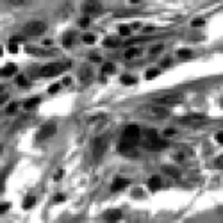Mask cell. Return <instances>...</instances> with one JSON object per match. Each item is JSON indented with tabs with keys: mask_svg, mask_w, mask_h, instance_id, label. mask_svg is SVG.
<instances>
[{
	"mask_svg": "<svg viewBox=\"0 0 223 223\" xmlns=\"http://www.w3.org/2000/svg\"><path fill=\"white\" fill-rule=\"evenodd\" d=\"M143 116H148V118H166L168 116V109L166 107H155V105H145L139 109Z\"/></svg>",
	"mask_w": 223,
	"mask_h": 223,
	"instance_id": "1",
	"label": "cell"
},
{
	"mask_svg": "<svg viewBox=\"0 0 223 223\" xmlns=\"http://www.w3.org/2000/svg\"><path fill=\"white\" fill-rule=\"evenodd\" d=\"M45 31H47V25L40 20L29 21V23L23 27V32H25L27 36H40V34H43Z\"/></svg>",
	"mask_w": 223,
	"mask_h": 223,
	"instance_id": "2",
	"label": "cell"
},
{
	"mask_svg": "<svg viewBox=\"0 0 223 223\" xmlns=\"http://www.w3.org/2000/svg\"><path fill=\"white\" fill-rule=\"evenodd\" d=\"M153 100L159 102L161 105H168V104H177V102L182 100V96L179 93H161V95H155Z\"/></svg>",
	"mask_w": 223,
	"mask_h": 223,
	"instance_id": "3",
	"label": "cell"
},
{
	"mask_svg": "<svg viewBox=\"0 0 223 223\" xmlns=\"http://www.w3.org/2000/svg\"><path fill=\"white\" fill-rule=\"evenodd\" d=\"M123 139H129V141H139L141 139V130H139V127L138 125H129V127H125V130L122 134Z\"/></svg>",
	"mask_w": 223,
	"mask_h": 223,
	"instance_id": "4",
	"label": "cell"
},
{
	"mask_svg": "<svg viewBox=\"0 0 223 223\" xmlns=\"http://www.w3.org/2000/svg\"><path fill=\"white\" fill-rule=\"evenodd\" d=\"M64 68H68V64H57V62H54V64H47L45 68H41V75L43 77H54V75H57V73H61V70Z\"/></svg>",
	"mask_w": 223,
	"mask_h": 223,
	"instance_id": "5",
	"label": "cell"
},
{
	"mask_svg": "<svg viewBox=\"0 0 223 223\" xmlns=\"http://www.w3.org/2000/svg\"><path fill=\"white\" fill-rule=\"evenodd\" d=\"M105 148H107V138H96L93 141V157L100 159L102 153L105 152Z\"/></svg>",
	"mask_w": 223,
	"mask_h": 223,
	"instance_id": "6",
	"label": "cell"
},
{
	"mask_svg": "<svg viewBox=\"0 0 223 223\" xmlns=\"http://www.w3.org/2000/svg\"><path fill=\"white\" fill-rule=\"evenodd\" d=\"M55 130H57V127H55L54 123L43 125V127L40 129V132H38V139H45V138H50V136H54V134H55Z\"/></svg>",
	"mask_w": 223,
	"mask_h": 223,
	"instance_id": "7",
	"label": "cell"
},
{
	"mask_svg": "<svg viewBox=\"0 0 223 223\" xmlns=\"http://www.w3.org/2000/svg\"><path fill=\"white\" fill-rule=\"evenodd\" d=\"M120 218H122V211L120 209H111V211H107V213L104 214V220L109 221V223H116Z\"/></svg>",
	"mask_w": 223,
	"mask_h": 223,
	"instance_id": "8",
	"label": "cell"
},
{
	"mask_svg": "<svg viewBox=\"0 0 223 223\" xmlns=\"http://www.w3.org/2000/svg\"><path fill=\"white\" fill-rule=\"evenodd\" d=\"M102 11V6L98 2H88V4H84V13L86 14H98Z\"/></svg>",
	"mask_w": 223,
	"mask_h": 223,
	"instance_id": "9",
	"label": "cell"
},
{
	"mask_svg": "<svg viewBox=\"0 0 223 223\" xmlns=\"http://www.w3.org/2000/svg\"><path fill=\"white\" fill-rule=\"evenodd\" d=\"M125 186H127V180H125V179H122V177H118V179L112 182L111 191H112V193H116V191H120V189H123Z\"/></svg>",
	"mask_w": 223,
	"mask_h": 223,
	"instance_id": "10",
	"label": "cell"
},
{
	"mask_svg": "<svg viewBox=\"0 0 223 223\" xmlns=\"http://www.w3.org/2000/svg\"><path fill=\"white\" fill-rule=\"evenodd\" d=\"M161 177H157V175H153V177H150V180H148V187L150 189H157V187H161Z\"/></svg>",
	"mask_w": 223,
	"mask_h": 223,
	"instance_id": "11",
	"label": "cell"
},
{
	"mask_svg": "<svg viewBox=\"0 0 223 223\" xmlns=\"http://www.w3.org/2000/svg\"><path fill=\"white\" fill-rule=\"evenodd\" d=\"M114 71H116V66L112 62H105L102 66V75H109V73H114Z\"/></svg>",
	"mask_w": 223,
	"mask_h": 223,
	"instance_id": "12",
	"label": "cell"
},
{
	"mask_svg": "<svg viewBox=\"0 0 223 223\" xmlns=\"http://www.w3.org/2000/svg\"><path fill=\"white\" fill-rule=\"evenodd\" d=\"M205 118H203L202 114H191V116H187V118H184L182 122L187 123V122H203Z\"/></svg>",
	"mask_w": 223,
	"mask_h": 223,
	"instance_id": "13",
	"label": "cell"
},
{
	"mask_svg": "<svg viewBox=\"0 0 223 223\" xmlns=\"http://www.w3.org/2000/svg\"><path fill=\"white\" fill-rule=\"evenodd\" d=\"M14 71H16V66H14V64H7V66L2 70V75H4V77H9V75H13Z\"/></svg>",
	"mask_w": 223,
	"mask_h": 223,
	"instance_id": "14",
	"label": "cell"
},
{
	"mask_svg": "<svg viewBox=\"0 0 223 223\" xmlns=\"http://www.w3.org/2000/svg\"><path fill=\"white\" fill-rule=\"evenodd\" d=\"M34 202H36V198L34 196H25V200H23V209H31L32 205H34Z\"/></svg>",
	"mask_w": 223,
	"mask_h": 223,
	"instance_id": "15",
	"label": "cell"
},
{
	"mask_svg": "<svg viewBox=\"0 0 223 223\" xmlns=\"http://www.w3.org/2000/svg\"><path fill=\"white\" fill-rule=\"evenodd\" d=\"M139 54H141L139 48H129V50L125 52V57H127V59H132V57H136V55H139Z\"/></svg>",
	"mask_w": 223,
	"mask_h": 223,
	"instance_id": "16",
	"label": "cell"
},
{
	"mask_svg": "<svg viewBox=\"0 0 223 223\" xmlns=\"http://www.w3.org/2000/svg\"><path fill=\"white\" fill-rule=\"evenodd\" d=\"M38 104H40V98H29L25 102V109H34Z\"/></svg>",
	"mask_w": 223,
	"mask_h": 223,
	"instance_id": "17",
	"label": "cell"
},
{
	"mask_svg": "<svg viewBox=\"0 0 223 223\" xmlns=\"http://www.w3.org/2000/svg\"><path fill=\"white\" fill-rule=\"evenodd\" d=\"M16 84H20V86H23V88H27V86H29V81H27L23 75H20V77H16Z\"/></svg>",
	"mask_w": 223,
	"mask_h": 223,
	"instance_id": "18",
	"label": "cell"
},
{
	"mask_svg": "<svg viewBox=\"0 0 223 223\" xmlns=\"http://www.w3.org/2000/svg\"><path fill=\"white\" fill-rule=\"evenodd\" d=\"M71 40H73V36H71V32H68V34H64V38H62V43H64L66 47H70V45H71Z\"/></svg>",
	"mask_w": 223,
	"mask_h": 223,
	"instance_id": "19",
	"label": "cell"
},
{
	"mask_svg": "<svg viewBox=\"0 0 223 223\" xmlns=\"http://www.w3.org/2000/svg\"><path fill=\"white\" fill-rule=\"evenodd\" d=\"M179 57H180V59H187V57H191V52L182 48V50H179Z\"/></svg>",
	"mask_w": 223,
	"mask_h": 223,
	"instance_id": "20",
	"label": "cell"
},
{
	"mask_svg": "<svg viewBox=\"0 0 223 223\" xmlns=\"http://www.w3.org/2000/svg\"><path fill=\"white\" fill-rule=\"evenodd\" d=\"M122 82L125 84V86H129V84H134V77H130V75H123V77H122Z\"/></svg>",
	"mask_w": 223,
	"mask_h": 223,
	"instance_id": "21",
	"label": "cell"
},
{
	"mask_svg": "<svg viewBox=\"0 0 223 223\" xmlns=\"http://www.w3.org/2000/svg\"><path fill=\"white\" fill-rule=\"evenodd\" d=\"M164 172H166V173H170L172 177H177V175H179V172H177L175 168H170V166H164Z\"/></svg>",
	"mask_w": 223,
	"mask_h": 223,
	"instance_id": "22",
	"label": "cell"
},
{
	"mask_svg": "<svg viewBox=\"0 0 223 223\" xmlns=\"http://www.w3.org/2000/svg\"><path fill=\"white\" fill-rule=\"evenodd\" d=\"M155 75H159V70H148L146 73H145L146 79H152V77H155Z\"/></svg>",
	"mask_w": 223,
	"mask_h": 223,
	"instance_id": "23",
	"label": "cell"
},
{
	"mask_svg": "<svg viewBox=\"0 0 223 223\" xmlns=\"http://www.w3.org/2000/svg\"><path fill=\"white\" fill-rule=\"evenodd\" d=\"M191 25H193V27H202V25H203V18H195V20L191 21Z\"/></svg>",
	"mask_w": 223,
	"mask_h": 223,
	"instance_id": "24",
	"label": "cell"
},
{
	"mask_svg": "<svg viewBox=\"0 0 223 223\" xmlns=\"http://www.w3.org/2000/svg\"><path fill=\"white\" fill-rule=\"evenodd\" d=\"M82 40L86 41V43H95V36H93V34H84Z\"/></svg>",
	"mask_w": 223,
	"mask_h": 223,
	"instance_id": "25",
	"label": "cell"
},
{
	"mask_svg": "<svg viewBox=\"0 0 223 223\" xmlns=\"http://www.w3.org/2000/svg\"><path fill=\"white\" fill-rule=\"evenodd\" d=\"M120 34H122V36H129V34H130V29L125 27V25H122V27H120Z\"/></svg>",
	"mask_w": 223,
	"mask_h": 223,
	"instance_id": "26",
	"label": "cell"
},
{
	"mask_svg": "<svg viewBox=\"0 0 223 223\" xmlns=\"http://www.w3.org/2000/svg\"><path fill=\"white\" fill-rule=\"evenodd\" d=\"M9 52H11V54H16V52H18V45L11 41V43H9Z\"/></svg>",
	"mask_w": 223,
	"mask_h": 223,
	"instance_id": "27",
	"label": "cell"
},
{
	"mask_svg": "<svg viewBox=\"0 0 223 223\" xmlns=\"http://www.w3.org/2000/svg\"><path fill=\"white\" fill-rule=\"evenodd\" d=\"M88 77H91V70H89V68H84V70H82V79L86 81Z\"/></svg>",
	"mask_w": 223,
	"mask_h": 223,
	"instance_id": "28",
	"label": "cell"
},
{
	"mask_svg": "<svg viewBox=\"0 0 223 223\" xmlns=\"http://www.w3.org/2000/svg\"><path fill=\"white\" fill-rule=\"evenodd\" d=\"M16 111V104H11L9 107H7V109H6V112H7V114H13V112Z\"/></svg>",
	"mask_w": 223,
	"mask_h": 223,
	"instance_id": "29",
	"label": "cell"
},
{
	"mask_svg": "<svg viewBox=\"0 0 223 223\" xmlns=\"http://www.w3.org/2000/svg\"><path fill=\"white\" fill-rule=\"evenodd\" d=\"M59 88H61V84H52L50 89H48V93H55L57 89H59Z\"/></svg>",
	"mask_w": 223,
	"mask_h": 223,
	"instance_id": "30",
	"label": "cell"
},
{
	"mask_svg": "<svg viewBox=\"0 0 223 223\" xmlns=\"http://www.w3.org/2000/svg\"><path fill=\"white\" fill-rule=\"evenodd\" d=\"M161 50H162V45H155L152 50H150V54H157V52H161Z\"/></svg>",
	"mask_w": 223,
	"mask_h": 223,
	"instance_id": "31",
	"label": "cell"
},
{
	"mask_svg": "<svg viewBox=\"0 0 223 223\" xmlns=\"http://www.w3.org/2000/svg\"><path fill=\"white\" fill-rule=\"evenodd\" d=\"M89 23H91V21H89V18H82V20H81V27H88Z\"/></svg>",
	"mask_w": 223,
	"mask_h": 223,
	"instance_id": "32",
	"label": "cell"
},
{
	"mask_svg": "<svg viewBox=\"0 0 223 223\" xmlns=\"http://www.w3.org/2000/svg\"><path fill=\"white\" fill-rule=\"evenodd\" d=\"M105 45H107V47H116V45H118V41H114V40H107V41H105Z\"/></svg>",
	"mask_w": 223,
	"mask_h": 223,
	"instance_id": "33",
	"label": "cell"
},
{
	"mask_svg": "<svg viewBox=\"0 0 223 223\" xmlns=\"http://www.w3.org/2000/svg\"><path fill=\"white\" fill-rule=\"evenodd\" d=\"M216 141L223 143V132H218V134H216Z\"/></svg>",
	"mask_w": 223,
	"mask_h": 223,
	"instance_id": "34",
	"label": "cell"
},
{
	"mask_svg": "<svg viewBox=\"0 0 223 223\" xmlns=\"http://www.w3.org/2000/svg\"><path fill=\"white\" fill-rule=\"evenodd\" d=\"M173 134H175V130H173V129H168V130H164V136H166V138H170V136H173Z\"/></svg>",
	"mask_w": 223,
	"mask_h": 223,
	"instance_id": "35",
	"label": "cell"
},
{
	"mask_svg": "<svg viewBox=\"0 0 223 223\" xmlns=\"http://www.w3.org/2000/svg\"><path fill=\"white\" fill-rule=\"evenodd\" d=\"M9 209V203H2L0 205V213H4V211H7Z\"/></svg>",
	"mask_w": 223,
	"mask_h": 223,
	"instance_id": "36",
	"label": "cell"
},
{
	"mask_svg": "<svg viewBox=\"0 0 223 223\" xmlns=\"http://www.w3.org/2000/svg\"><path fill=\"white\" fill-rule=\"evenodd\" d=\"M6 100H7V93H4V91H2V95H0V102L4 104Z\"/></svg>",
	"mask_w": 223,
	"mask_h": 223,
	"instance_id": "37",
	"label": "cell"
},
{
	"mask_svg": "<svg viewBox=\"0 0 223 223\" xmlns=\"http://www.w3.org/2000/svg\"><path fill=\"white\" fill-rule=\"evenodd\" d=\"M54 200H55V202H62V200H64V196H62V195H55V198H54Z\"/></svg>",
	"mask_w": 223,
	"mask_h": 223,
	"instance_id": "38",
	"label": "cell"
},
{
	"mask_svg": "<svg viewBox=\"0 0 223 223\" xmlns=\"http://www.w3.org/2000/svg\"><path fill=\"white\" fill-rule=\"evenodd\" d=\"M216 164H218V166H223V155H221V157H218V159H216Z\"/></svg>",
	"mask_w": 223,
	"mask_h": 223,
	"instance_id": "39",
	"label": "cell"
}]
</instances>
